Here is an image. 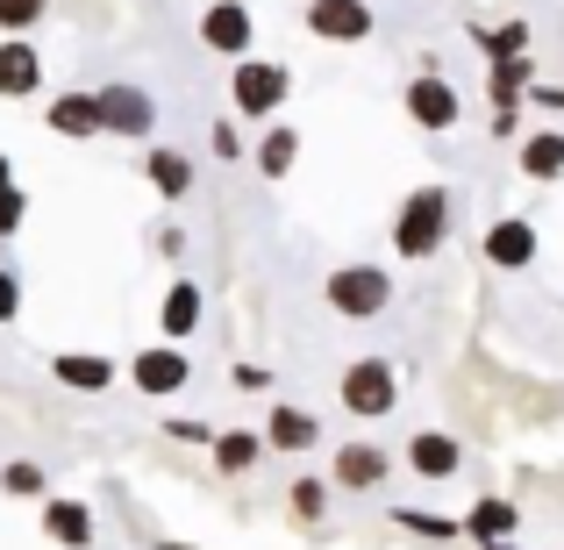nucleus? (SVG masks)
Masks as SVG:
<instances>
[{"label":"nucleus","mask_w":564,"mask_h":550,"mask_svg":"<svg viewBox=\"0 0 564 550\" xmlns=\"http://www.w3.org/2000/svg\"><path fill=\"white\" fill-rule=\"evenodd\" d=\"M243 165L258 172L264 186H286V180H293V165H301V129H293L286 115H272V122L258 129V143H250Z\"/></svg>","instance_id":"ddd939ff"},{"label":"nucleus","mask_w":564,"mask_h":550,"mask_svg":"<svg viewBox=\"0 0 564 550\" xmlns=\"http://www.w3.org/2000/svg\"><path fill=\"white\" fill-rule=\"evenodd\" d=\"M479 550H514V537H500V543H479Z\"/></svg>","instance_id":"ea45409f"},{"label":"nucleus","mask_w":564,"mask_h":550,"mask_svg":"<svg viewBox=\"0 0 564 550\" xmlns=\"http://www.w3.org/2000/svg\"><path fill=\"white\" fill-rule=\"evenodd\" d=\"M522 108H543V115H564V86H551V79H529V94H522Z\"/></svg>","instance_id":"473e14b6"},{"label":"nucleus","mask_w":564,"mask_h":550,"mask_svg":"<svg viewBox=\"0 0 564 550\" xmlns=\"http://www.w3.org/2000/svg\"><path fill=\"white\" fill-rule=\"evenodd\" d=\"M301 22H307L315 43H372L379 8H372V0H307Z\"/></svg>","instance_id":"6e6552de"},{"label":"nucleus","mask_w":564,"mask_h":550,"mask_svg":"<svg viewBox=\"0 0 564 550\" xmlns=\"http://www.w3.org/2000/svg\"><path fill=\"white\" fill-rule=\"evenodd\" d=\"M451 186H414L408 201L393 207V258H408V265H422V258H436L443 244H451Z\"/></svg>","instance_id":"f257e3e1"},{"label":"nucleus","mask_w":564,"mask_h":550,"mask_svg":"<svg viewBox=\"0 0 564 550\" xmlns=\"http://www.w3.org/2000/svg\"><path fill=\"white\" fill-rule=\"evenodd\" d=\"M393 529H408L414 543H457V537H465L451 515H429V508H393Z\"/></svg>","instance_id":"bb28decb"},{"label":"nucleus","mask_w":564,"mask_h":550,"mask_svg":"<svg viewBox=\"0 0 564 550\" xmlns=\"http://www.w3.org/2000/svg\"><path fill=\"white\" fill-rule=\"evenodd\" d=\"M400 465H408L422 486H451L457 472H465V443H457L451 429H414L408 451H400Z\"/></svg>","instance_id":"1a4fd4ad"},{"label":"nucleus","mask_w":564,"mask_h":550,"mask_svg":"<svg viewBox=\"0 0 564 550\" xmlns=\"http://www.w3.org/2000/svg\"><path fill=\"white\" fill-rule=\"evenodd\" d=\"M457 529H465L471 543H500V537H522V508H514L508 494H479L465 515H457Z\"/></svg>","instance_id":"5701e85b"},{"label":"nucleus","mask_w":564,"mask_h":550,"mask_svg":"<svg viewBox=\"0 0 564 550\" xmlns=\"http://www.w3.org/2000/svg\"><path fill=\"white\" fill-rule=\"evenodd\" d=\"M329 500H336L329 472H293V486H286V515H293L301 529H322V522H329Z\"/></svg>","instance_id":"b1692460"},{"label":"nucleus","mask_w":564,"mask_h":550,"mask_svg":"<svg viewBox=\"0 0 564 550\" xmlns=\"http://www.w3.org/2000/svg\"><path fill=\"white\" fill-rule=\"evenodd\" d=\"M36 94H43L36 36H0V100H36Z\"/></svg>","instance_id":"f3484780"},{"label":"nucleus","mask_w":564,"mask_h":550,"mask_svg":"<svg viewBox=\"0 0 564 550\" xmlns=\"http://www.w3.org/2000/svg\"><path fill=\"white\" fill-rule=\"evenodd\" d=\"M264 451H279V457H307V451H322V414L315 408H293V400H279L272 414H264Z\"/></svg>","instance_id":"2eb2a0df"},{"label":"nucleus","mask_w":564,"mask_h":550,"mask_svg":"<svg viewBox=\"0 0 564 550\" xmlns=\"http://www.w3.org/2000/svg\"><path fill=\"white\" fill-rule=\"evenodd\" d=\"M522 129H529V108H494V137L500 143H514Z\"/></svg>","instance_id":"72a5a7b5"},{"label":"nucleus","mask_w":564,"mask_h":550,"mask_svg":"<svg viewBox=\"0 0 564 550\" xmlns=\"http://www.w3.org/2000/svg\"><path fill=\"white\" fill-rule=\"evenodd\" d=\"M22 222H29V193L22 186H0V244H8Z\"/></svg>","instance_id":"7c9ffc66"},{"label":"nucleus","mask_w":564,"mask_h":550,"mask_svg":"<svg viewBox=\"0 0 564 550\" xmlns=\"http://www.w3.org/2000/svg\"><path fill=\"white\" fill-rule=\"evenodd\" d=\"M236 386H243V393H264V386H272V371H264V365H236Z\"/></svg>","instance_id":"e433bc0d"},{"label":"nucleus","mask_w":564,"mask_h":550,"mask_svg":"<svg viewBox=\"0 0 564 550\" xmlns=\"http://www.w3.org/2000/svg\"><path fill=\"white\" fill-rule=\"evenodd\" d=\"M200 322H207V293L193 287V279H172L165 301H158V336H165V344H186Z\"/></svg>","instance_id":"4be33fe9"},{"label":"nucleus","mask_w":564,"mask_h":550,"mask_svg":"<svg viewBox=\"0 0 564 550\" xmlns=\"http://www.w3.org/2000/svg\"><path fill=\"white\" fill-rule=\"evenodd\" d=\"M158 250H165V258H186V229H180V222H165V229H158Z\"/></svg>","instance_id":"c9c22d12"},{"label":"nucleus","mask_w":564,"mask_h":550,"mask_svg":"<svg viewBox=\"0 0 564 550\" xmlns=\"http://www.w3.org/2000/svg\"><path fill=\"white\" fill-rule=\"evenodd\" d=\"M479 250H486L494 272H529L536 250H543V236H536V222H529V215H494V222H486V236H479Z\"/></svg>","instance_id":"9d476101"},{"label":"nucleus","mask_w":564,"mask_h":550,"mask_svg":"<svg viewBox=\"0 0 564 550\" xmlns=\"http://www.w3.org/2000/svg\"><path fill=\"white\" fill-rule=\"evenodd\" d=\"M143 180H151V193L165 207H180L186 193H193V180H200V172H193V151H180V143H143Z\"/></svg>","instance_id":"dca6fc26"},{"label":"nucleus","mask_w":564,"mask_h":550,"mask_svg":"<svg viewBox=\"0 0 564 550\" xmlns=\"http://www.w3.org/2000/svg\"><path fill=\"white\" fill-rule=\"evenodd\" d=\"M129 386H137L143 400H180L186 386H193L186 344H165V336H158L151 351H137V358H129Z\"/></svg>","instance_id":"0eeeda50"},{"label":"nucleus","mask_w":564,"mask_h":550,"mask_svg":"<svg viewBox=\"0 0 564 550\" xmlns=\"http://www.w3.org/2000/svg\"><path fill=\"white\" fill-rule=\"evenodd\" d=\"M165 429H172L180 443H207V436H215V422H193V414H180V422H165Z\"/></svg>","instance_id":"f704fd0d"},{"label":"nucleus","mask_w":564,"mask_h":550,"mask_svg":"<svg viewBox=\"0 0 564 550\" xmlns=\"http://www.w3.org/2000/svg\"><path fill=\"white\" fill-rule=\"evenodd\" d=\"M393 479V451H379V443H336L329 457V486L336 494H379V486Z\"/></svg>","instance_id":"9b49d317"},{"label":"nucleus","mask_w":564,"mask_h":550,"mask_svg":"<svg viewBox=\"0 0 564 550\" xmlns=\"http://www.w3.org/2000/svg\"><path fill=\"white\" fill-rule=\"evenodd\" d=\"M322 301H329L344 322H379L386 308H393V272H386V265H372V258L329 265V279H322Z\"/></svg>","instance_id":"7ed1b4c3"},{"label":"nucleus","mask_w":564,"mask_h":550,"mask_svg":"<svg viewBox=\"0 0 564 550\" xmlns=\"http://www.w3.org/2000/svg\"><path fill=\"white\" fill-rule=\"evenodd\" d=\"M293 100V65H279V57H229V115L236 122H272V115H286Z\"/></svg>","instance_id":"f03ea898"},{"label":"nucleus","mask_w":564,"mask_h":550,"mask_svg":"<svg viewBox=\"0 0 564 550\" xmlns=\"http://www.w3.org/2000/svg\"><path fill=\"white\" fill-rule=\"evenodd\" d=\"M51 379L65 386V393H108V386L122 379V365L100 358V351H51Z\"/></svg>","instance_id":"a211bd4d"},{"label":"nucleus","mask_w":564,"mask_h":550,"mask_svg":"<svg viewBox=\"0 0 564 550\" xmlns=\"http://www.w3.org/2000/svg\"><path fill=\"white\" fill-rule=\"evenodd\" d=\"M94 100H100V137H122V143H151L158 137V94L151 86H137V79H108V86H94Z\"/></svg>","instance_id":"39448f33"},{"label":"nucleus","mask_w":564,"mask_h":550,"mask_svg":"<svg viewBox=\"0 0 564 550\" xmlns=\"http://www.w3.org/2000/svg\"><path fill=\"white\" fill-rule=\"evenodd\" d=\"M14 315H22V272H14V265H0V330H8Z\"/></svg>","instance_id":"2f4dec72"},{"label":"nucleus","mask_w":564,"mask_h":550,"mask_svg":"<svg viewBox=\"0 0 564 550\" xmlns=\"http://www.w3.org/2000/svg\"><path fill=\"white\" fill-rule=\"evenodd\" d=\"M514 165L529 186H557L564 180V129H522L514 137Z\"/></svg>","instance_id":"6ab92c4d"},{"label":"nucleus","mask_w":564,"mask_h":550,"mask_svg":"<svg viewBox=\"0 0 564 550\" xmlns=\"http://www.w3.org/2000/svg\"><path fill=\"white\" fill-rule=\"evenodd\" d=\"M151 550H200V543H180V537H165V543H151Z\"/></svg>","instance_id":"58836bf2"},{"label":"nucleus","mask_w":564,"mask_h":550,"mask_svg":"<svg viewBox=\"0 0 564 550\" xmlns=\"http://www.w3.org/2000/svg\"><path fill=\"white\" fill-rule=\"evenodd\" d=\"M51 22V0H0V36H36Z\"/></svg>","instance_id":"c756f323"},{"label":"nucleus","mask_w":564,"mask_h":550,"mask_svg":"<svg viewBox=\"0 0 564 550\" xmlns=\"http://www.w3.org/2000/svg\"><path fill=\"white\" fill-rule=\"evenodd\" d=\"M336 400H344L350 422H386V414L400 408V371H393V358H379V351L350 358L344 371H336Z\"/></svg>","instance_id":"20e7f679"},{"label":"nucleus","mask_w":564,"mask_h":550,"mask_svg":"<svg viewBox=\"0 0 564 550\" xmlns=\"http://www.w3.org/2000/svg\"><path fill=\"white\" fill-rule=\"evenodd\" d=\"M529 79H536V57H529V51L494 57V65H486V100H494V108H522Z\"/></svg>","instance_id":"393cba45"},{"label":"nucleus","mask_w":564,"mask_h":550,"mask_svg":"<svg viewBox=\"0 0 564 550\" xmlns=\"http://www.w3.org/2000/svg\"><path fill=\"white\" fill-rule=\"evenodd\" d=\"M43 129H51V137H65V143H94L100 137V100H94V86H57V94L43 100Z\"/></svg>","instance_id":"4468645a"},{"label":"nucleus","mask_w":564,"mask_h":550,"mask_svg":"<svg viewBox=\"0 0 564 550\" xmlns=\"http://www.w3.org/2000/svg\"><path fill=\"white\" fill-rule=\"evenodd\" d=\"M0 494L8 500H43L51 494V472H43L36 457H8V465H0Z\"/></svg>","instance_id":"a878e982"},{"label":"nucleus","mask_w":564,"mask_h":550,"mask_svg":"<svg viewBox=\"0 0 564 550\" xmlns=\"http://www.w3.org/2000/svg\"><path fill=\"white\" fill-rule=\"evenodd\" d=\"M400 115H408L414 129H429V137H443V129H457L465 122V94L451 86V72H414L408 86H400Z\"/></svg>","instance_id":"423d86ee"},{"label":"nucleus","mask_w":564,"mask_h":550,"mask_svg":"<svg viewBox=\"0 0 564 550\" xmlns=\"http://www.w3.org/2000/svg\"><path fill=\"white\" fill-rule=\"evenodd\" d=\"M207 457H215L221 479H243V472L264 465V436H258V429H236V422H215V436H207Z\"/></svg>","instance_id":"aec40b11"},{"label":"nucleus","mask_w":564,"mask_h":550,"mask_svg":"<svg viewBox=\"0 0 564 550\" xmlns=\"http://www.w3.org/2000/svg\"><path fill=\"white\" fill-rule=\"evenodd\" d=\"M43 537L57 550H94V508L72 494H43Z\"/></svg>","instance_id":"412c9836"},{"label":"nucleus","mask_w":564,"mask_h":550,"mask_svg":"<svg viewBox=\"0 0 564 550\" xmlns=\"http://www.w3.org/2000/svg\"><path fill=\"white\" fill-rule=\"evenodd\" d=\"M200 43L215 57H250V43H258V14H250V0H207V8H200Z\"/></svg>","instance_id":"f8f14e48"},{"label":"nucleus","mask_w":564,"mask_h":550,"mask_svg":"<svg viewBox=\"0 0 564 550\" xmlns=\"http://www.w3.org/2000/svg\"><path fill=\"white\" fill-rule=\"evenodd\" d=\"M207 158H215V165H243L250 158V137H243L236 115H215V122H207Z\"/></svg>","instance_id":"c85d7f7f"},{"label":"nucleus","mask_w":564,"mask_h":550,"mask_svg":"<svg viewBox=\"0 0 564 550\" xmlns=\"http://www.w3.org/2000/svg\"><path fill=\"white\" fill-rule=\"evenodd\" d=\"M465 36L479 43L486 57H514V51H529V22H471Z\"/></svg>","instance_id":"cd10ccee"},{"label":"nucleus","mask_w":564,"mask_h":550,"mask_svg":"<svg viewBox=\"0 0 564 550\" xmlns=\"http://www.w3.org/2000/svg\"><path fill=\"white\" fill-rule=\"evenodd\" d=\"M0 186H14V158L8 151H0Z\"/></svg>","instance_id":"4c0bfd02"}]
</instances>
